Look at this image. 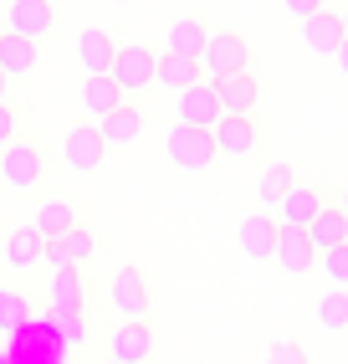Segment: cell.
Segmentation results:
<instances>
[{"label": "cell", "mask_w": 348, "mask_h": 364, "mask_svg": "<svg viewBox=\"0 0 348 364\" xmlns=\"http://www.w3.org/2000/svg\"><path fill=\"white\" fill-rule=\"evenodd\" d=\"M205 41H210V26H205V21H195V16H185V21H174V26H169V36H164V52L200 62V57H205Z\"/></svg>", "instance_id": "20"}, {"label": "cell", "mask_w": 348, "mask_h": 364, "mask_svg": "<svg viewBox=\"0 0 348 364\" xmlns=\"http://www.w3.org/2000/svg\"><path fill=\"white\" fill-rule=\"evenodd\" d=\"M333 62H338V72H343V77H348V41L338 46V57H333Z\"/></svg>", "instance_id": "35"}, {"label": "cell", "mask_w": 348, "mask_h": 364, "mask_svg": "<svg viewBox=\"0 0 348 364\" xmlns=\"http://www.w3.org/2000/svg\"><path fill=\"white\" fill-rule=\"evenodd\" d=\"M41 323L52 328V333L62 338V344H72V349H82L87 338H92V328H87V318H82V313H57V308H52Z\"/></svg>", "instance_id": "29"}, {"label": "cell", "mask_w": 348, "mask_h": 364, "mask_svg": "<svg viewBox=\"0 0 348 364\" xmlns=\"http://www.w3.org/2000/svg\"><path fill=\"white\" fill-rule=\"evenodd\" d=\"M333 205H338V210L348 215V185H343V190H338V196H333Z\"/></svg>", "instance_id": "36"}, {"label": "cell", "mask_w": 348, "mask_h": 364, "mask_svg": "<svg viewBox=\"0 0 348 364\" xmlns=\"http://www.w3.org/2000/svg\"><path fill=\"white\" fill-rule=\"evenodd\" d=\"M343 31H348V11H343Z\"/></svg>", "instance_id": "38"}, {"label": "cell", "mask_w": 348, "mask_h": 364, "mask_svg": "<svg viewBox=\"0 0 348 364\" xmlns=\"http://www.w3.org/2000/svg\"><path fill=\"white\" fill-rule=\"evenodd\" d=\"M31 328V298L21 287H0V333H21Z\"/></svg>", "instance_id": "28"}, {"label": "cell", "mask_w": 348, "mask_h": 364, "mask_svg": "<svg viewBox=\"0 0 348 364\" xmlns=\"http://www.w3.org/2000/svg\"><path fill=\"white\" fill-rule=\"evenodd\" d=\"M277 262H282V272L308 277L312 267H317V247H312V236H308L303 226H282V231H277Z\"/></svg>", "instance_id": "14"}, {"label": "cell", "mask_w": 348, "mask_h": 364, "mask_svg": "<svg viewBox=\"0 0 348 364\" xmlns=\"http://www.w3.org/2000/svg\"><path fill=\"white\" fill-rule=\"evenodd\" d=\"M308 236H312V247H317V252H328V247H343V241H348V215H343L338 205H322V210L312 215Z\"/></svg>", "instance_id": "25"}, {"label": "cell", "mask_w": 348, "mask_h": 364, "mask_svg": "<svg viewBox=\"0 0 348 364\" xmlns=\"http://www.w3.org/2000/svg\"><path fill=\"white\" fill-rule=\"evenodd\" d=\"M292 185H297V169H292L287 159H271V164L261 169V180H256V200H261V205H277Z\"/></svg>", "instance_id": "27"}, {"label": "cell", "mask_w": 348, "mask_h": 364, "mask_svg": "<svg viewBox=\"0 0 348 364\" xmlns=\"http://www.w3.org/2000/svg\"><path fill=\"white\" fill-rule=\"evenodd\" d=\"M118 103H129V92H123V87L113 82V72H108V77H87V82H82V113L108 118Z\"/></svg>", "instance_id": "23"}, {"label": "cell", "mask_w": 348, "mask_h": 364, "mask_svg": "<svg viewBox=\"0 0 348 364\" xmlns=\"http://www.w3.org/2000/svg\"><path fill=\"white\" fill-rule=\"evenodd\" d=\"M0 267H6V257H0Z\"/></svg>", "instance_id": "39"}, {"label": "cell", "mask_w": 348, "mask_h": 364, "mask_svg": "<svg viewBox=\"0 0 348 364\" xmlns=\"http://www.w3.org/2000/svg\"><path fill=\"white\" fill-rule=\"evenodd\" d=\"M174 113H180V124H190V129H215L220 118V98H215V82H195V87H185V92H174Z\"/></svg>", "instance_id": "11"}, {"label": "cell", "mask_w": 348, "mask_h": 364, "mask_svg": "<svg viewBox=\"0 0 348 364\" xmlns=\"http://www.w3.org/2000/svg\"><path fill=\"white\" fill-rule=\"evenodd\" d=\"M82 303H87L82 272H77V267H57V272H52V308L57 313H82Z\"/></svg>", "instance_id": "24"}, {"label": "cell", "mask_w": 348, "mask_h": 364, "mask_svg": "<svg viewBox=\"0 0 348 364\" xmlns=\"http://www.w3.org/2000/svg\"><path fill=\"white\" fill-rule=\"evenodd\" d=\"M108 364H113V359H108Z\"/></svg>", "instance_id": "40"}, {"label": "cell", "mask_w": 348, "mask_h": 364, "mask_svg": "<svg viewBox=\"0 0 348 364\" xmlns=\"http://www.w3.org/2000/svg\"><path fill=\"white\" fill-rule=\"evenodd\" d=\"M41 180H46V149L36 139H16V144L0 149V185H11V190L26 196V190L41 185Z\"/></svg>", "instance_id": "2"}, {"label": "cell", "mask_w": 348, "mask_h": 364, "mask_svg": "<svg viewBox=\"0 0 348 364\" xmlns=\"http://www.w3.org/2000/svg\"><path fill=\"white\" fill-rule=\"evenodd\" d=\"M154 67H159V57L148 52V46L123 41L118 57H113V82H118L123 92H143V87H154Z\"/></svg>", "instance_id": "6"}, {"label": "cell", "mask_w": 348, "mask_h": 364, "mask_svg": "<svg viewBox=\"0 0 348 364\" xmlns=\"http://www.w3.org/2000/svg\"><path fill=\"white\" fill-rule=\"evenodd\" d=\"M52 26H57V6L52 0H11L6 6V31L26 36V41L52 36Z\"/></svg>", "instance_id": "9"}, {"label": "cell", "mask_w": 348, "mask_h": 364, "mask_svg": "<svg viewBox=\"0 0 348 364\" xmlns=\"http://www.w3.org/2000/svg\"><path fill=\"white\" fill-rule=\"evenodd\" d=\"M6 87H11V77H6V72H0V103H6Z\"/></svg>", "instance_id": "37"}, {"label": "cell", "mask_w": 348, "mask_h": 364, "mask_svg": "<svg viewBox=\"0 0 348 364\" xmlns=\"http://www.w3.org/2000/svg\"><path fill=\"white\" fill-rule=\"evenodd\" d=\"M108 308L123 313V318H148L154 313V287L138 267H113L108 277Z\"/></svg>", "instance_id": "3"}, {"label": "cell", "mask_w": 348, "mask_h": 364, "mask_svg": "<svg viewBox=\"0 0 348 364\" xmlns=\"http://www.w3.org/2000/svg\"><path fill=\"white\" fill-rule=\"evenodd\" d=\"M215 98H220V113H226V118H251L256 103H261V87H256L251 72H236V77L215 82Z\"/></svg>", "instance_id": "15"}, {"label": "cell", "mask_w": 348, "mask_h": 364, "mask_svg": "<svg viewBox=\"0 0 348 364\" xmlns=\"http://www.w3.org/2000/svg\"><path fill=\"white\" fill-rule=\"evenodd\" d=\"M277 215H271V210H256V215H246V221H241V252L246 257H251V262H266V257H277Z\"/></svg>", "instance_id": "17"}, {"label": "cell", "mask_w": 348, "mask_h": 364, "mask_svg": "<svg viewBox=\"0 0 348 364\" xmlns=\"http://www.w3.org/2000/svg\"><path fill=\"white\" fill-rule=\"evenodd\" d=\"M143 124H148V113L138 103H118L108 118H97V134H103L108 149H123V144H134L143 134Z\"/></svg>", "instance_id": "19"}, {"label": "cell", "mask_w": 348, "mask_h": 364, "mask_svg": "<svg viewBox=\"0 0 348 364\" xmlns=\"http://www.w3.org/2000/svg\"><path fill=\"white\" fill-rule=\"evenodd\" d=\"M92 252H97V236L77 221L72 231H62V236H52L46 241V267H82V262H92Z\"/></svg>", "instance_id": "13"}, {"label": "cell", "mask_w": 348, "mask_h": 364, "mask_svg": "<svg viewBox=\"0 0 348 364\" xmlns=\"http://www.w3.org/2000/svg\"><path fill=\"white\" fill-rule=\"evenodd\" d=\"M322 205H333L328 190H322V185H308V180H297L287 196L277 200V226H303V231H308V226H312V215H317Z\"/></svg>", "instance_id": "7"}, {"label": "cell", "mask_w": 348, "mask_h": 364, "mask_svg": "<svg viewBox=\"0 0 348 364\" xmlns=\"http://www.w3.org/2000/svg\"><path fill=\"white\" fill-rule=\"evenodd\" d=\"M343 41H348V31H343V16L338 11H317L312 21H303V46L312 57H338Z\"/></svg>", "instance_id": "16"}, {"label": "cell", "mask_w": 348, "mask_h": 364, "mask_svg": "<svg viewBox=\"0 0 348 364\" xmlns=\"http://www.w3.org/2000/svg\"><path fill=\"white\" fill-rule=\"evenodd\" d=\"M317 262H322V272H328V282H333V287H348V241H343V247L317 252Z\"/></svg>", "instance_id": "31"}, {"label": "cell", "mask_w": 348, "mask_h": 364, "mask_svg": "<svg viewBox=\"0 0 348 364\" xmlns=\"http://www.w3.org/2000/svg\"><path fill=\"white\" fill-rule=\"evenodd\" d=\"M154 354H159V333L148 318H123V328H113L108 344L113 364H154Z\"/></svg>", "instance_id": "5"}, {"label": "cell", "mask_w": 348, "mask_h": 364, "mask_svg": "<svg viewBox=\"0 0 348 364\" xmlns=\"http://www.w3.org/2000/svg\"><path fill=\"white\" fill-rule=\"evenodd\" d=\"M195 82H205L200 62H190V57H174V52H164V57H159V67H154V87L185 92V87H195Z\"/></svg>", "instance_id": "21"}, {"label": "cell", "mask_w": 348, "mask_h": 364, "mask_svg": "<svg viewBox=\"0 0 348 364\" xmlns=\"http://www.w3.org/2000/svg\"><path fill=\"white\" fill-rule=\"evenodd\" d=\"M77 57H82V72L87 77H108L113 72V57H118V36L103 31V26H87L77 36Z\"/></svg>", "instance_id": "18"}, {"label": "cell", "mask_w": 348, "mask_h": 364, "mask_svg": "<svg viewBox=\"0 0 348 364\" xmlns=\"http://www.w3.org/2000/svg\"><path fill=\"white\" fill-rule=\"evenodd\" d=\"M21 118H26V113H21L16 103H0V149L21 139Z\"/></svg>", "instance_id": "32"}, {"label": "cell", "mask_w": 348, "mask_h": 364, "mask_svg": "<svg viewBox=\"0 0 348 364\" xmlns=\"http://www.w3.org/2000/svg\"><path fill=\"white\" fill-rule=\"evenodd\" d=\"M36 67V41L16 36V31H0V72L6 77H31Z\"/></svg>", "instance_id": "22"}, {"label": "cell", "mask_w": 348, "mask_h": 364, "mask_svg": "<svg viewBox=\"0 0 348 364\" xmlns=\"http://www.w3.org/2000/svg\"><path fill=\"white\" fill-rule=\"evenodd\" d=\"M200 72H205V82L236 77V72H251V46H246L236 31H210L205 57H200Z\"/></svg>", "instance_id": "4"}, {"label": "cell", "mask_w": 348, "mask_h": 364, "mask_svg": "<svg viewBox=\"0 0 348 364\" xmlns=\"http://www.w3.org/2000/svg\"><path fill=\"white\" fill-rule=\"evenodd\" d=\"M0 257H6L11 272H31V267H41V262H46V236H41L31 221H21L16 231L0 236Z\"/></svg>", "instance_id": "8"}, {"label": "cell", "mask_w": 348, "mask_h": 364, "mask_svg": "<svg viewBox=\"0 0 348 364\" xmlns=\"http://www.w3.org/2000/svg\"><path fill=\"white\" fill-rule=\"evenodd\" d=\"M210 134H215V154L220 159H246V154L261 149V124L256 118H220Z\"/></svg>", "instance_id": "10"}, {"label": "cell", "mask_w": 348, "mask_h": 364, "mask_svg": "<svg viewBox=\"0 0 348 364\" xmlns=\"http://www.w3.org/2000/svg\"><path fill=\"white\" fill-rule=\"evenodd\" d=\"M266 364H308V349L303 344H271V354H266Z\"/></svg>", "instance_id": "33"}, {"label": "cell", "mask_w": 348, "mask_h": 364, "mask_svg": "<svg viewBox=\"0 0 348 364\" xmlns=\"http://www.w3.org/2000/svg\"><path fill=\"white\" fill-rule=\"evenodd\" d=\"M164 154L174 169H185V175H200V169H210L220 154H215V134L210 129H190V124H174L164 134Z\"/></svg>", "instance_id": "1"}, {"label": "cell", "mask_w": 348, "mask_h": 364, "mask_svg": "<svg viewBox=\"0 0 348 364\" xmlns=\"http://www.w3.org/2000/svg\"><path fill=\"white\" fill-rule=\"evenodd\" d=\"M103 154H108V144H103V134H97V124H77L62 139V159L77 169V175H92V169L103 164Z\"/></svg>", "instance_id": "12"}, {"label": "cell", "mask_w": 348, "mask_h": 364, "mask_svg": "<svg viewBox=\"0 0 348 364\" xmlns=\"http://www.w3.org/2000/svg\"><path fill=\"white\" fill-rule=\"evenodd\" d=\"M317 328H333V333L348 328V287H328L317 298Z\"/></svg>", "instance_id": "30"}, {"label": "cell", "mask_w": 348, "mask_h": 364, "mask_svg": "<svg viewBox=\"0 0 348 364\" xmlns=\"http://www.w3.org/2000/svg\"><path fill=\"white\" fill-rule=\"evenodd\" d=\"M31 226H36L46 241L62 236V231H72V226H77V215H72V200H62V196L41 200V205H36V215H31Z\"/></svg>", "instance_id": "26"}, {"label": "cell", "mask_w": 348, "mask_h": 364, "mask_svg": "<svg viewBox=\"0 0 348 364\" xmlns=\"http://www.w3.org/2000/svg\"><path fill=\"white\" fill-rule=\"evenodd\" d=\"M282 6H287V16L297 21V26H303V21H312L317 11H328V0H282Z\"/></svg>", "instance_id": "34"}]
</instances>
